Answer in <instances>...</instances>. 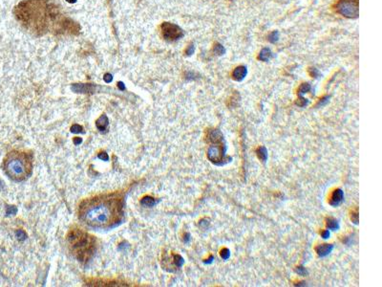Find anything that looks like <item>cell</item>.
I'll use <instances>...</instances> for the list:
<instances>
[{
	"instance_id": "1",
	"label": "cell",
	"mask_w": 382,
	"mask_h": 287,
	"mask_svg": "<svg viewBox=\"0 0 382 287\" xmlns=\"http://www.w3.org/2000/svg\"><path fill=\"white\" fill-rule=\"evenodd\" d=\"M81 219L93 228H113L120 223L122 202L119 197L92 199L81 207Z\"/></svg>"
},
{
	"instance_id": "2",
	"label": "cell",
	"mask_w": 382,
	"mask_h": 287,
	"mask_svg": "<svg viewBox=\"0 0 382 287\" xmlns=\"http://www.w3.org/2000/svg\"><path fill=\"white\" fill-rule=\"evenodd\" d=\"M206 141L210 144L207 149V158L212 164L222 167L232 161V158L226 155L228 145L221 130L217 128L208 129Z\"/></svg>"
},
{
	"instance_id": "3",
	"label": "cell",
	"mask_w": 382,
	"mask_h": 287,
	"mask_svg": "<svg viewBox=\"0 0 382 287\" xmlns=\"http://www.w3.org/2000/svg\"><path fill=\"white\" fill-rule=\"evenodd\" d=\"M4 171L14 181H23L30 175L32 164L26 154L12 152L5 160Z\"/></svg>"
},
{
	"instance_id": "4",
	"label": "cell",
	"mask_w": 382,
	"mask_h": 287,
	"mask_svg": "<svg viewBox=\"0 0 382 287\" xmlns=\"http://www.w3.org/2000/svg\"><path fill=\"white\" fill-rule=\"evenodd\" d=\"M68 241L80 261L89 259V255L93 253V240L90 236L83 232L72 231L68 236Z\"/></svg>"
},
{
	"instance_id": "5",
	"label": "cell",
	"mask_w": 382,
	"mask_h": 287,
	"mask_svg": "<svg viewBox=\"0 0 382 287\" xmlns=\"http://www.w3.org/2000/svg\"><path fill=\"white\" fill-rule=\"evenodd\" d=\"M336 12L347 18H357L359 16V0H338Z\"/></svg>"
},
{
	"instance_id": "6",
	"label": "cell",
	"mask_w": 382,
	"mask_h": 287,
	"mask_svg": "<svg viewBox=\"0 0 382 287\" xmlns=\"http://www.w3.org/2000/svg\"><path fill=\"white\" fill-rule=\"evenodd\" d=\"M162 37L167 41H176L183 37V31L176 24L164 22L162 25Z\"/></svg>"
},
{
	"instance_id": "7",
	"label": "cell",
	"mask_w": 382,
	"mask_h": 287,
	"mask_svg": "<svg viewBox=\"0 0 382 287\" xmlns=\"http://www.w3.org/2000/svg\"><path fill=\"white\" fill-rule=\"evenodd\" d=\"M96 87L94 84H87V83H76L72 85V90L75 93H82V94H87V93H92L95 92Z\"/></svg>"
},
{
	"instance_id": "8",
	"label": "cell",
	"mask_w": 382,
	"mask_h": 287,
	"mask_svg": "<svg viewBox=\"0 0 382 287\" xmlns=\"http://www.w3.org/2000/svg\"><path fill=\"white\" fill-rule=\"evenodd\" d=\"M344 200V192L341 189H336L333 191L330 198V205L332 207H338Z\"/></svg>"
},
{
	"instance_id": "9",
	"label": "cell",
	"mask_w": 382,
	"mask_h": 287,
	"mask_svg": "<svg viewBox=\"0 0 382 287\" xmlns=\"http://www.w3.org/2000/svg\"><path fill=\"white\" fill-rule=\"evenodd\" d=\"M248 75V68L246 66H238L236 67L233 73H232V78L233 80L236 81H242L243 80H245V78Z\"/></svg>"
},
{
	"instance_id": "10",
	"label": "cell",
	"mask_w": 382,
	"mask_h": 287,
	"mask_svg": "<svg viewBox=\"0 0 382 287\" xmlns=\"http://www.w3.org/2000/svg\"><path fill=\"white\" fill-rule=\"evenodd\" d=\"M332 250H333V245L332 244H327V243L318 245L315 248V251L317 253V255L320 257H325V256H329L332 252Z\"/></svg>"
},
{
	"instance_id": "11",
	"label": "cell",
	"mask_w": 382,
	"mask_h": 287,
	"mask_svg": "<svg viewBox=\"0 0 382 287\" xmlns=\"http://www.w3.org/2000/svg\"><path fill=\"white\" fill-rule=\"evenodd\" d=\"M108 124H109L108 117L106 116L105 114H102V115H101V116L99 117V118L98 120H96V128H98L99 131H104L106 128H107Z\"/></svg>"
},
{
	"instance_id": "12",
	"label": "cell",
	"mask_w": 382,
	"mask_h": 287,
	"mask_svg": "<svg viewBox=\"0 0 382 287\" xmlns=\"http://www.w3.org/2000/svg\"><path fill=\"white\" fill-rule=\"evenodd\" d=\"M272 57H273V54L272 52L270 51V49H269V48H264V49H262V51L260 52L258 58L261 61L268 62Z\"/></svg>"
},
{
	"instance_id": "13",
	"label": "cell",
	"mask_w": 382,
	"mask_h": 287,
	"mask_svg": "<svg viewBox=\"0 0 382 287\" xmlns=\"http://www.w3.org/2000/svg\"><path fill=\"white\" fill-rule=\"evenodd\" d=\"M326 226H327L328 229L331 230V231H338L340 228L339 222H338L336 219H335V218H332V217L327 218L326 219Z\"/></svg>"
},
{
	"instance_id": "14",
	"label": "cell",
	"mask_w": 382,
	"mask_h": 287,
	"mask_svg": "<svg viewBox=\"0 0 382 287\" xmlns=\"http://www.w3.org/2000/svg\"><path fill=\"white\" fill-rule=\"evenodd\" d=\"M256 154L257 157L262 161L263 163H266L268 160V149L265 147H260L256 149Z\"/></svg>"
},
{
	"instance_id": "15",
	"label": "cell",
	"mask_w": 382,
	"mask_h": 287,
	"mask_svg": "<svg viewBox=\"0 0 382 287\" xmlns=\"http://www.w3.org/2000/svg\"><path fill=\"white\" fill-rule=\"evenodd\" d=\"M141 204L145 207H153L157 204V200L151 196H144L141 200Z\"/></svg>"
},
{
	"instance_id": "16",
	"label": "cell",
	"mask_w": 382,
	"mask_h": 287,
	"mask_svg": "<svg viewBox=\"0 0 382 287\" xmlns=\"http://www.w3.org/2000/svg\"><path fill=\"white\" fill-rule=\"evenodd\" d=\"M213 52H214V54L216 55V56H224L225 54V52H226V50H225V48L222 45V44H220V43H216V44L214 45V47H213Z\"/></svg>"
},
{
	"instance_id": "17",
	"label": "cell",
	"mask_w": 382,
	"mask_h": 287,
	"mask_svg": "<svg viewBox=\"0 0 382 287\" xmlns=\"http://www.w3.org/2000/svg\"><path fill=\"white\" fill-rule=\"evenodd\" d=\"M311 89H312V86H311V84H309V83H308V82L302 83L300 85V87H299V89H298V96H303L304 94L308 93V92L311 90Z\"/></svg>"
},
{
	"instance_id": "18",
	"label": "cell",
	"mask_w": 382,
	"mask_h": 287,
	"mask_svg": "<svg viewBox=\"0 0 382 287\" xmlns=\"http://www.w3.org/2000/svg\"><path fill=\"white\" fill-rule=\"evenodd\" d=\"M173 262H174V264H175L176 267L181 268V267L183 265V263H185V259H183V257L181 256L180 255H174L173 256Z\"/></svg>"
},
{
	"instance_id": "19",
	"label": "cell",
	"mask_w": 382,
	"mask_h": 287,
	"mask_svg": "<svg viewBox=\"0 0 382 287\" xmlns=\"http://www.w3.org/2000/svg\"><path fill=\"white\" fill-rule=\"evenodd\" d=\"M268 40L270 43H276L279 40V32L278 31H273L272 33H270L269 37H268Z\"/></svg>"
},
{
	"instance_id": "20",
	"label": "cell",
	"mask_w": 382,
	"mask_h": 287,
	"mask_svg": "<svg viewBox=\"0 0 382 287\" xmlns=\"http://www.w3.org/2000/svg\"><path fill=\"white\" fill-rule=\"evenodd\" d=\"M308 104H309V101L307 99L304 98L303 96H298V100L295 103L296 105L300 106V107H305L306 105H308Z\"/></svg>"
},
{
	"instance_id": "21",
	"label": "cell",
	"mask_w": 382,
	"mask_h": 287,
	"mask_svg": "<svg viewBox=\"0 0 382 287\" xmlns=\"http://www.w3.org/2000/svg\"><path fill=\"white\" fill-rule=\"evenodd\" d=\"M220 256L224 260H228L230 257V251L228 249V248H223L220 252Z\"/></svg>"
},
{
	"instance_id": "22",
	"label": "cell",
	"mask_w": 382,
	"mask_h": 287,
	"mask_svg": "<svg viewBox=\"0 0 382 287\" xmlns=\"http://www.w3.org/2000/svg\"><path fill=\"white\" fill-rule=\"evenodd\" d=\"M16 237H17V239L18 240H20V241H24V240H26L27 239V233L24 232L23 230H17L16 232Z\"/></svg>"
},
{
	"instance_id": "23",
	"label": "cell",
	"mask_w": 382,
	"mask_h": 287,
	"mask_svg": "<svg viewBox=\"0 0 382 287\" xmlns=\"http://www.w3.org/2000/svg\"><path fill=\"white\" fill-rule=\"evenodd\" d=\"M17 212V208L16 206H8L6 209V215H14Z\"/></svg>"
},
{
	"instance_id": "24",
	"label": "cell",
	"mask_w": 382,
	"mask_h": 287,
	"mask_svg": "<svg viewBox=\"0 0 382 287\" xmlns=\"http://www.w3.org/2000/svg\"><path fill=\"white\" fill-rule=\"evenodd\" d=\"M351 220H352V222L354 223L355 225H357V224H358V222H359V217H358V212H357V211H355V212H352V213H351Z\"/></svg>"
},
{
	"instance_id": "25",
	"label": "cell",
	"mask_w": 382,
	"mask_h": 287,
	"mask_svg": "<svg viewBox=\"0 0 382 287\" xmlns=\"http://www.w3.org/2000/svg\"><path fill=\"white\" fill-rule=\"evenodd\" d=\"M329 101H330V96H325V97H323L322 99H320V101H318L317 103V104H316V106L317 107H320V106H324V105H326Z\"/></svg>"
},
{
	"instance_id": "26",
	"label": "cell",
	"mask_w": 382,
	"mask_h": 287,
	"mask_svg": "<svg viewBox=\"0 0 382 287\" xmlns=\"http://www.w3.org/2000/svg\"><path fill=\"white\" fill-rule=\"evenodd\" d=\"M295 272H296V273L299 276H302V277L308 275V271H307V269L304 266H298V267H296Z\"/></svg>"
},
{
	"instance_id": "27",
	"label": "cell",
	"mask_w": 382,
	"mask_h": 287,
	"mask_svg": "<svg viewBox=\"0 0 382 287\" xmlns=\"http://www.w3.org/2000/svg\"><path fill=\"white\" fill-rule=\"evenodd\" d=\"M82 126L79 124H74L71 126V132L72 133H80L82 131Z\"/></svg>"
},
{
	"instance_id": "28",
	"label": "cell",
	"mask_w": 382,
	"mask_h": 287,
	"mask_svg": "<svg viewBox=\"0 0 382 287\" xmlns=\"http://www.w3.org/2000/svg\"><path fill=\"white\" fill-rule=\"evenodd\" d=\"M209 224H210V223H209V219H206V218H205V219H202L199 222V226L201 228H202L204 230L207 229V228H208V226H209Z\"/></svg>"
},
{
	"instance_id": "29",
	"label": "cell",
	"mask_w": 382,
	"mask_h": 287,
	"mask_svg": "<svg viewBox=\"0 0 382 287\" xmlns=\"http://www.w3.org/2000/svg\"><path fill=\"white\" fill-rule=\"evenodd\" d=\"M194 52H195V46H194V44H190L189 46L187 47V49L185 51V54H186V56L190 57V56H192L193 54H194Z\"/></svg>"
},
{
	"instance_id": "30",
	"label": "cell",
	"mask_w": 382,
	"mask_h": 287,
	"mask_svg": "<svg viewBox=\"0 0 382 287\" xmlns=\"http://www.w3.org/2000/svg\"><path fill=\"white\" fill-rule=\"evenodd\" d=\"M309 75L313 78H318L319 75H320V73H319V71L316 69V68H309Z\"/></svg>"
},
{
	"instance_id": "31",
	"label": "cell",
	"mask_w": 382,
	"mask_h": 287,
	"mask_svg": "<svg viewBox=\"0 0 382 287\" xmlns=\"http://www.w3.org/2000/svg\"><path fill=\"white\" fill-rule=\"evenodd\" d=\"M98 158L100 159V160H102V161H108V160H109V156H108V154L106 153V152H100V153H99L98 154Z\"/></svg>"
},
{
	"instance_id": "32",
	"label": "cell",
	"mask_w": 382,
	"mask_h": 287,
	"mask_svg": "<svg viewBox=\"0 0 382 287\" xmlns=\"http://www.w3.org/2000/svg\"><path fill=\"white\" fill-rule=\"evenodd\" d=\"M103 80L106 83H110V82L113 81V76L111 74H109V73H106V74L103 76Z\"/></svg>"
},
{
	"instance_id": "33",
	"label": "cell",
	"mask_w": 382,
	"mask_h": 287,
	"mask_svg": "<svg viewBox=\"0 0 382 287\" xmlns=\"http://www.w3.org/2000/svg\"><path fill=\"white\" fill-rule=\"evenodd\" d=\"M321 236H322L323 239H328V238H330V236H331L330 231H329V230H324L321 233Z\"/></svg>"
},
{
	"instance_id": "34",
	"label": "cell",
	"mask_w": 382,
	"mask_h": 287,
	"mask_svg": "<svg viewBox=\"0 0 382 287\" xmlns=\"http://www.w3.org/2000/svg\"><path fill=\"white\" fill-rule=\"evenodd\" d=\"M128 247H129L128 243H127V242H125V241H123V242H122V243H120V244H119V246L118 249H119V251H124L125 249H127Z\"/></svg>"
},
{
	"instance_id": "35",
	"label": "cell",
	"mask_w": 382,
	"mask_h": 287,
	"mask_svg": "<svg viewBox=\"0 0 382 287\" xmlns=\"http://www.w3.org/2000/svg\"><path fill=\"white\" fill-rule=\"evenodd\" d=\"M182 240H183V242H185V243H188V242H189L190 241V233H185V235H183Z\"/></svg>"
},
{
	"instance_id": "36",
	"label": "cell",
	"mask_w": 382,
	"mask_h": 287,
	"mask_svg": "<svg viewBox=\"0 0 382 287\" xmlns=\"http://www.w3.org/2000/svg\"><path fill=\"white\" fill-rule=\"evenodd\" d=\"M213 261H214V256H212V255H211V256H210L208 257V259H205V260H204V263H205V264H207V265H208V264H211V263H212V262H213Z\"/></svg>"
},
{
	"instance_id": "37",
	"label": "cell",
	"mask_w": 382,
	"mask_h": 287,
	"mask_svg": "<svg viewBox=\"0 0 382 287\" xmlns=\"http://www.w3.org/2000/svg\"><path fill=\"white\" fill-rule=\"evenodd\" d=\"M185 79H186V80H188V81H190V80H194V79H195V78H194V74H193V73H191V72L186 73V75H185Z\"/></svg>"
},
{
	"instance_id": "38",
	"label": "cell",
	"mask_w": 382,
	"mask_h": 287,
	"mask_svg": "<svg viewBox=\"0 0 382 287\" xmlns=\"http://www.w3.org/2000/svg\"><path fill=\"white\" fill-rule=\"evenodd\" d=\"M118 88L119 90H122V91H124L125 90V84L123 83L122 81H119L118 82Z\"/></svg>"
},
{
	"instance_id": "39",
	"label": "cell",
	"mask_w": 382,
	"mask_h": 287,
	"mask_svg": "<svg viewBox=\"0 0 382 287\" xmlns=\"http://www.w3.org/2000/svg\"><path fill=\"white\" fill-rule=\"evenodd\" d=\"M82 143V139L81 138H79V137H76V138H74V144L76 145H80Z\"/></svg>"
},
{
	"instance_id": "40",
	"label": "cell",
	"mask_w": 382,
	"mask_h": 287,
	"mask_svg": "<svg viewBox=\"0 0 382 287\" xmlns=\"http://www.w3.org/2000/svg\"><path fill=\"white\" fill-rule=\"evenodd\" d=\"M67 2H69V3H76V0H66Z\"/></svg>"
},
{
	"instance_id": "41",
	"label": "cell",
	"mask_w": 382,
	"mask_h": 287,
	"mask_svg": "<svg viewBox=\"0 0 382 287\" xmlns=\"http://www.w3.org/2000/svg\"><path fill=\"white\" fill-rule=\"evenodd\" d=\"M1 188H2V182L0 181V189H1Z\"/></svg>"
}]
</instances>
